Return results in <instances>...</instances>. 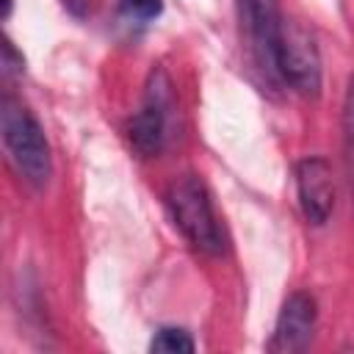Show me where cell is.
Listing matches in <instances>:
<instances>
[{"instance_id": "cell-1", "label": "cell", "mask_w": 354, "mask_h": 354, "mask_svg": "<svg viewBox=\"0 0 354 354\" xmlns=\"http://www.w3.org/2000/svg\"><path fill=\"white\" fill-rule=\"evenodd\" d=\"M0 130H3V144H6L8 160L14 163L19 177L25 183H30L33 188L47 185V180L53 174L50 144L44 138L41 124L28 111V105L11 94H6L0 102Z\"/></svg>"}, {"instance_id": "cell-2", "label": "cell", "mask_w": 354, "mask_h": 354, "mask_svg": "<svg viewBox=\"0 0 354 354\" xmlns=\"http://www.w3.org/2000/svg\"><path fill=\"white\" fill-rule=\"evenodd\" d=\"M166 207L183 238L205 254L224 252V235L210 202L207 185L196 174H180L166 191Z\"/></svg>"}, {"instance_id": "cell-3", "label": "cell", "mask_w": 354, "mask_h": 354, "mask_svg": "<svg viewBox=\"0 0 354 354\" xmlns=\"http://www.w3.org/2000/svg\"><path fill=\"white\" fill-rule=\"evenodd\" d=\"M277 72L293 91L304 97H315L321 91V55L313 33L296 22L282 19L279 47H277Z\"/></svg>"}, {"instance_id": "cell-4", "label": "cell", "mask_w": 354, "mask_h": 354, "mask_svg": "<svg viewBox=\"0 0 354 354\" xmlns=\"http://www.w3.org/2000/svg\"><path fill=\"white\" fill-rule=\"evenodd\" d=\"M171 105H174L171 80H169L163 66H155L149 72V80H147L144 102H141L138 113L130 119V127H127V138H130V144L138 155L149 158V155H158L163 149Z\"/></svg>"}, {"instance_id": "cell-5", "label": "cell", "mask_w": 354, "mask_h": 354, "mask_svg": "<svg viewBox=\"0 0 354 354\" xmlns=\"http://www.w3.org/2000/svg\"><path fill=\"white\" fill-rule=\"evenodd\" d=\"M238 11L257 66L266 72L268 80H279L277 47H279L282 17L277 0H238Z\"/></svg>"}, {"instance_id": "cell-6", "label": "cell", "mask_w": 354, "mask_h": 354, "mask_svg": "<svg viewBox=\"0 0 354 354\" xmlns=\"http://www.w3.org/2000/svg\"><path fill=\"white\" fill-rule=\"evenodd\" d=\"M315 318H318V307L315 299L304 290H296L285 299L277 324H274V335L268 340V351L274 354H296L304 351L313 340L315 332Z\"/></svg>"}, {"instance_id": "cell-7", "label": "cell", "mask_w": 354, "mask_h": 354, "mask_svg": "<svg viewBox=\"0 0 354 354\" xmlns=\"http://www.w3.org/2000/svg\"><path fill=\"white\" fill-rule=\"evenodd\" d=\"M296 191L301 213L310 224H326V218L335 210V183H332V166L313 155L296 163Z\"/></svg>"}, {"instance_id": "cell-8", "label": "cell", "mask_w": 354, "mask_h": 354, "mask_svg": "<svg viewBox=\"0 0 354 354\" xmlns=\"http://www.w3.org/2000/svg\"><path fill=\"white\" fill-rule=\"evenodd\" d=\"M194 348H196L194 337L177 326H160L149 343V351H160V354H191Z\"/></svg>"}, {"instance_id": "cell-9", "label": "cell", "mask_w": 354, "mask_h": 354, "mask_svg": "<svg viewBox=\"0 0 354 354\" xmlns=\"http://www.w3.org/2000/svg\"><path fill=\"white\" fill-rule=\"evenodd\" d=\"M343 141H346V158L354 171V77L348 80L346 100H343Z\"/></svg>"}, {"instance_id": "cell-10", "label": "cell", "mask_w": 354, "mask_h": 354, "mask_svg": "<svg viewBox=\"0 0 354 354\" xmlns=\"http://www.w3.org/2000/svg\"><path fill=\"white\" fill-rule=\"evenodd\" d=\"M122 8L130 19L136 22H149L155 17H160L163 11V3L160 0H122Z\"/></svg>"}, {"instance_id": "cell-11", "label": "cell", "mask_w": 354, "mask_h": 354, "mask_svg": "<svg viewBox=\"0 0 354 354\" xmlns=\"http://www.w3.org/2000/svg\"><path fill=\"white\" fill-rule=\"evenodd\" d=\"M25 69V58L14 50V44L8 39H3V72L6 75H17Z\"/></svg>"}, {"instance_id": "cell-12", "label": "cell", "mask_w": 354, "mask_h": 354, "mask_svg": "<svg viewBox=\"0 0 354 354\" xmlns=\"http://www.w3.org/2000/svg\"><path fill=\"white\" fill-rule=\"evenodd\" d=\"M61 6L66 8V14H72L77 19H83L88 14V0H61Z\"/></svg>"}]
</instances>
